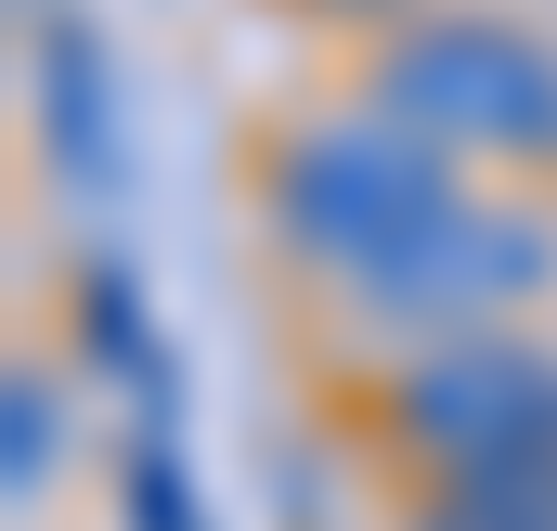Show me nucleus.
I'll list each match as a JSON object with an SVG mask.
<instances>
[{"instance_id": "nucleus-1", "label": "nucleus", "mask_w": 557, "mask_h": 531, "mask_svg": "<svg viewBox=\"0 0 557 531\" xmlns=\"http://www.w3.org/2000/svg\"><path fill=\"white\" fill-rule=\"evenodd\" d=\"M428 208H441V169H428V131H403V118H324L285 143V234L350 272Z\"/></svg>"}, {"instance_id": "nucleus-2", "label": "nucleus", "mask_w": 557, "mask_h": 531, "mask_svg": "<svg viewBox=\"0 0 557 531\" xmlns=\"http://www.w3.org/2000/svg\"><path fill=\"white\" fill-rule=\"evenodd\" d=\"M389 118L403 131H467V143H557V52L493 26V13L416 26L389 52Z\"/></svg>"}, {"instance_id": "nucleus-3", "label": "nucleus", "mask_w": 557, "mask_h": 531, "mask_svg": "<svg viewBox=\"0 0 557 531\" xmlns=\"http://www.w3.org/2000/svg\"><path fill=\"white\" fill-rule=\"evenodd\" d=\"M350 285L389 298V311H493V298L545 285V234H532V221H493V208H467V195H441V208L403 221Z\"/></svg>"}]
</instances>
